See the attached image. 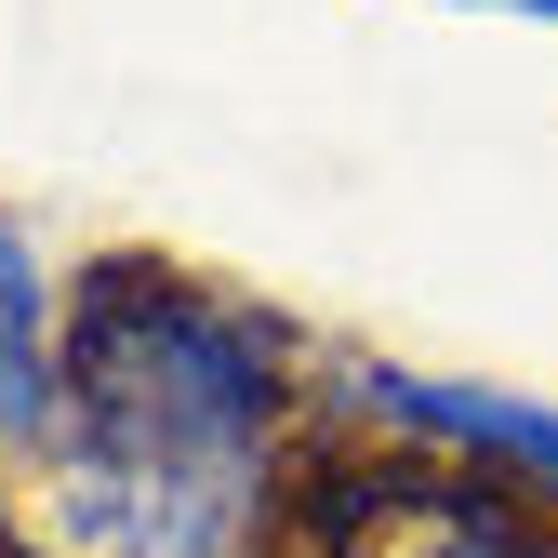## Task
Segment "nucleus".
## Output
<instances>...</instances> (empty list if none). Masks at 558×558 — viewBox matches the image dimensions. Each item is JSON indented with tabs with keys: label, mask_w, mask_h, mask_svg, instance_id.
<instances>
[{
	"label": "nucleus",
	"mask_w": 558,
	"mask_h": 558,
	"mask_svg": "<svg viewBox=\"0 0 558 558\" xmlns=\"http://www.w3.org/2000/svg\"><path fill=\"white\" fill-rule=\"evenodd\" d=\"M66 519L107 558H253L279 345L186 293V279L107 266L66 319Z\"/></svg>",
	"instance_id": "1"
},
{
	"label": "nucleus",
	"mask_w": 558,
	"mask_h": 558,
	"mask_svg": "<svg viewBox=\"0 0 558 558\" xmlns=\"http://www.w3.org/2000/svg\"><path fill=\"white\" fill-rule=\"evenodd\" d=\"M360 412H386L399 439H439L465 465H506L558 506V399H519V386H478V373H360Z\"/></svg>",
	"instance_id": "2"
},
{
	"label": "nucleus",
	"mask_w": 558,
	"mask_h": 558,
	"mask_svg": "<svg viewBox=\"0 0 558 558\" xmlns=\"http://www.w3.org/2000/svg\"><path fill=\"white\" fill-rule=\"evenodd\" d=\"M66 399V332H53V279L40 253L0 227V439H40Z\"/></svg>",
	"instance_id": "3"
},
{
	"label": "nucleus",
	"mask_w": 558,
	"mask_h": 558,
	"mask_svg": "<svg viewBox=\"0 0 558 558\" xmlns=\"http://www.w3.org/2000/svg\"><path fill=\"white\" fill-rule=\"evenodd\" d=\"M439 558H558V545H532V532H506V519H465Z\"/></svg>",
	"instance_id": "4"
},
{
	"label": "nucleus",
	"mask_w": 558,
	"mask_h": 558,
	"mask_svg": "<svg viewBox=\"0 0 558 558\" xmlns=\"http://www.w3.org/2000/svg\"><path fill=\"white\" fill-rule=\"evenodd\" d=\"M465 14H532V27H558V0H465Z\"/></svg>",
	"instance_id": "5"
}]
</instances>
